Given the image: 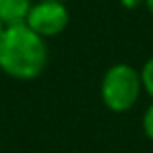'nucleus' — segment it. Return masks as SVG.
I'll return each instance as SVG.
<instances>
[{
	"label": "nucleus",
	"mask_w": 153,
	"mask_h": 153,
	"mask_svg": "<svg viewBox=\"0 0 153 153\" xmlns=\"http://www.w3.org/2000/svg\"><path fill=\"white\" fill-rule=\"evenodd\" d=\"M49 49L41 35L25 23L10 25L0 37V70L22 82L35 79L45 72Z\"/></svg>",
	"instance_id": "f257e3e1"
},
{
	"label": "nucleus",
	"mask_w": 153,
	"mask_h": 153,
	"mask_svg": "<svg viewBox=\"0 0 153 153\" xmlns=\"http://www.w3.org/2000/svg\"><path fill=\"white\" fill-rule=\"evenodd\" d=\"M142 76L130 64H114L101 79L103 105L112 112H128L142 95Z\"/></svg>",
	"instance_id": "f03ea898"
},
{
	"label": "nucleus",
	"mask_w": 153,
	"mask_h": 153,
	"mask_svg": "<svg viewBox=\"0 0 153 153\" xmlns=\"http://www.w3.org/2000/svg\"><path fill=\"white\" fill-rule=\"evenodd\" d=\"M70 14L64 2H49V0H37L27 14L25 25L31 27L43 39L56 37L68 27Z\"/></svg>",
	"instance_id": "7ed1b4c3"
},
{
	"label": "nucleus",
	"mask_w": 153,
	"mask_h": 153,
	"mask_svg": "<svg viewBox=\"0 0 153 153\" xmlns=\"http://www.w3.org/2000/svg\"><path fill=\"white\" fill-rule=\"evenodd\" d=\"M31 6V0H0V19L6 27L25 23Z\"/></svg>",
	"instance_id": "20e7f679"
},
{
	"label": "nucleus",
	"mask_w": 153,
	"mask_h": 153,
	"mask_svg": "<svg viewBox=\"0 0 153 153\" xmlns=\"http://www.w3.org/2000/svg\"><path fill=\"white\" fill-rule=\"evenodd\" d=\"M140 76H142V85L143 91L153 99V56L149 60H146V64L140 70Z\"/></svg>",
	"instance_id": "39448f33"
},
{
	"label": "nucleus",
	"mask_w": 153,
	"mask_h": 153,
	"mask_svg": "<svg viewBox=\"0 0 153 153\" xmlns=\"http://www.w3.org/2000/svg\"><path fill=\"white\" fill-rule=\"evenodd\" d=\"M142 128H143V134L153 142V103L146 108L143 112V118H142Z\"/></svg>",
	"instance_id": "423d86ee"
},
{
	"label": "nucleus",
	"mask_w": 153,
	"mask_h": 153,
	"mask_svg": "<svg viewBox=\"0 0 153 153\" xmlns=\"http://www.w3.org/2000/svg\"><path fill=\"white\" fill-rule=\"evenodd\" d=\"M142 2H146V0H120V4H122L126 10H136Z\"/></svg>",
	"instance_id": "0eeeda50"
},
{
	"label": "nucleus",
	"mask_w": 153,
	"mask_h": 153,
	"mask_svg": "<svg viewBox=\"0 0 153 153\" xmlns=\"http://www.w3.org/2000/svg\"><path fill=\"white\" fill-rule=\"evenodd\" d=\"M146 6H147V10H149V14L153 16V0H146Z\"/></svg>",
	"instance_id": "6e6552de"
},
{
	"label": "nucleus",
	"mask_w": 153,
	"mask_h": 153,
	"mask_svg": "<svg viewBox=\"0 0 153 153\" xmlns=\"http://www.w3.org/2000/svg\"><path fill=\"white\" fill-rule=\"evenodd\" d=\"M4 31H6V25H4V23H2V19H0V37H2V33H4Z\"/></svg>",
	"instance_id": "1a4fd4ad"
},
{
	"label": "nucleus",
	"mask_w": 153,
	"mask_h": 153,
	"mask_svg": "<svg viewBox=\"0 0 153 153\" xmlns=\"http://www.w3.org/2000/svg\"><path fill=\"white\" fill-rule=\"evenodd\" d=\"M49 2H64V0H49Z\"/></svg>",
	"instance_id": "9d476101"
}]
</instances>
